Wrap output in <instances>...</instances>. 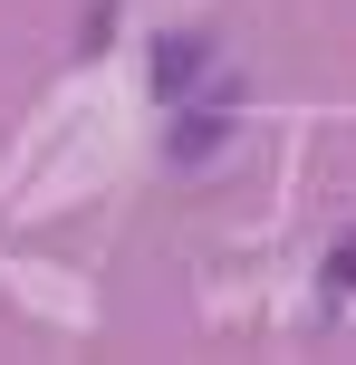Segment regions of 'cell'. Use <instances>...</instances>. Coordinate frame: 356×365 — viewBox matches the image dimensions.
<instances>
[{"label":"cell","instance_id":"3957f363","mask_svg":"<svg viewBox=\"0 0 356 365\" xmlns=\"http://www.w3.org/2000/svg\"><path fill=\"white\" fill-rule=\"evenodd\" d=\"M347 289H356V231L337 240V259H327V298H347Z\"/></svg>","mask_w":356,"mask_h":365},{"label":"cell","instance_id":"7a4b0ae2","mask_svg":"<svg viewBox=\"0 0 356 365\" xmlns=\"http://www.w3.org/2000/svg\"><path fill=\"white\" fill-rule=\"evenodd\" d=\"M222 135H231V125H222L212 106H203V115H183V135H173V164H203V154L222 145Z\"/></svg>","mask_w":356,"mask_h":365},{"label":"cell","instance_id":"6da1fadb","mask_svg":"<svg viewBox=\"0 0 356 365\" xmlns=\"http://www.w3.org/2000/svg\"><path fill=\"white\" fill-rule=\"evenodd\" d=\"M203 58H212V38H203V29H173V38H164V58H154V87L183 96L193 77H203Z\"/></svg>","mask_w":356,"mask_h":365}]
</instances>
